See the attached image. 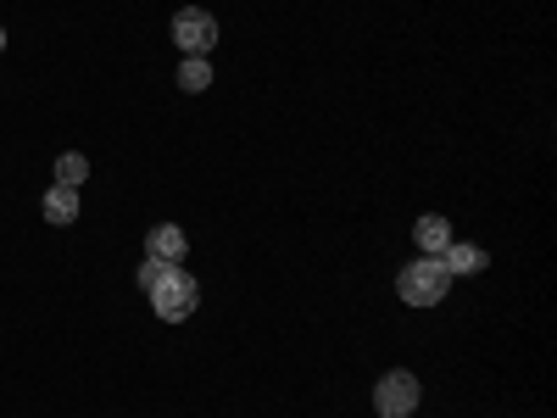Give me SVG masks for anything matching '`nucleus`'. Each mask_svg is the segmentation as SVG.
<instances>
[{"label":"nucleus","mask_w":557,"mask_h":418,"mask_svg":"<svg viewBox=\"0 0 557 418\" xmlns=\"http://www.w3.org/2000/svg\"><path fill=\"white\" fill-rule=\"evenodd\" d=\"M139 291L151 296V312L162 323H184L196 312V302H201V285L184 273V262H146L139 268Z\"/></svg>","instance_id":"nucleus-1"},{"label":"nucleus","mask_w":557,"mask_h":418,"mask_svg":"<svg viewBox=\"0 0 557 418\" xmlns=\"http://www.w3.org/2000/svg\"><path fill=\"white\" fill-rule=\"evenodd\" d=\"M446 291H451V273L441 268V257H418L396 273V296L407 307H435V302H446Z\"/></svg>","instance_id":"nucleus-2"},{"label":"nucleus","mask_w":557,"mask_h":418,"mask_svg":"<svg viewBox=\"0 0 557 418\" xmlns=\"http://www.w3.org/2000/svg\"><path fill=\"white\" fill-rule=\"evenodd\" d=\"M173 45H178L184 57H207L212 45H218V17L201 12V7H184V12L173 17Z\"/></svg>","instance_id":"nucleus-3"},{"label":"nucleus","mask_w":557,"mask_h":418,"mask_svg":"<svg viewBox=\"0 0 557 418\" xmlns=\"http://www.w3.org/2000/svg\"><path fill=\"white\" fill-rule=\"evenodd\" d=\"M418 380L407 374V368H391V374L374 385V407H380V418H407L412 407H418Z\"/></svg>","instance_id":"nucleus-4"},{"label":"nucleus","mask_w":557,"mask_h":418,"mask_svg":"<svg viewBox=\"0 0 557 418\" xmlns=\"http://www.w3.org/2000/svg\"><path fill=\"white\" fill-rule=\"evenodd\" d=\"M146 251H151V262H184L190 241H184V229H173V223H157L151 235H146Z\"/></svg>","instance_id":"nucleus-5"},{"label":"nucleus","mask_w":557,"mask_h":418,"mask_svg":"<svg viewBox=\"0 0 557 418\" xmlns=\"http://www.w3.org/2000/svg\"><path fill=\"white\" fill-rule=\"evenodd\" d=\"M412 241H418V251H424V257H441V251L451 246V223H446L441 212H430V218L412 223Z\"/></svg>","instance_id":"nucleus-6"},{"label":"nucleus","mask_w":557,"mask_h":418,"mask_svg":"<svg viewBox=\"0 0 557 418\" xmlns=\"http://www.w3.org/2000/svg\"><path fill=\"white\" fill-rule=\"evenodd\" d=\"M485 262H491V257H485L480 246H469V241H451V246L441 251V268H446V273H485Z\"/></svg>","instance_id":"nucleus-7"},{"label":"nucleus","mask_w":557,"mask_h":418,"mask_svg":"<svg viewBox=\"0 0 557 418\" xmlns=\"http://www.w3.org/2000/svg\"><path fill=\"white\" fill-rule=\"evenodd\" d=\"M45 218H51V223H73L78 218V190L51 184V190H45Z\"/></svg>","instance_id":"nucleus-8"},{"label":"nucleus","mask_w":557,"mask_h":418,"mask_svg":"<svg viewBox=\"0 0 557 418\" xmlns=\"http://www.w3.org/2000/svg\"><path fill=\"white\" fill-rule=\"evenodd\" d=\"M178 84L190 89V96H201V89L212 84V62H207V57H184V67H178Z\"/></svg>","instance_id":"nucleus-9"},{"label":"nucleus","mask_w":557,"mask_h":418,"mask_svg":"<svg viewBox=\"0 0 557 418\" xmlns=\"http://www.w3.org/2000/svg\"><path fill=\"white\" fill-rule=\"evenodd\" d=\"M84 173H89V162H84L78 151H62V157H57V184H67V190H78V184H84Z\"/></svg>","instance_id":"nucleus-10"},{"label":"nucleus","mask_w":557,"mask_h":418,"mask_svg":"<svg viewBox=\"0 0 557 418\" xmlns=\"http://www.w3.org/2000/svg\"><path fill=\"white\" fill-rule=\"evenodd\" d=\"M0 51H7V28H0Z\"/></svg>","instance_id":"nucleus-11"}]
</instances>
